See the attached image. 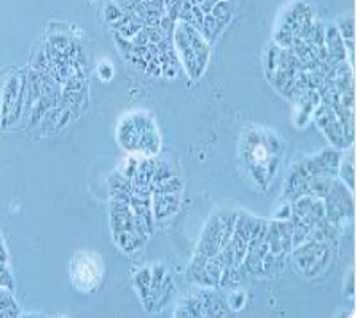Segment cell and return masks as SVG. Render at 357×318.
<instances>
[{
	"label": "cell",
	"instance_id": "1",
	"mask_svg": "<svg viewBox=\"0 0 357 318\" xmlns=\"http://www.w3.org/2000/svg\"><path fill=\"white\" fill-rule=\"evenodd\" d=\"M282 139L264 127H245L239 136V157L255 187L266 191L282 161Z\"/></svg>",
	"mask_w": 357,
	"mask_h": 318
},
{
	"label": "cell",
	"instance_id": "2",
	"mask_svg": "<svg viewBox=\"0 0 357 318\" xmlns=\"http://www.w3.org/2000/svg\"><path fill=\"white\" fill-rule=\"evenodd\" d=\"M27 69H16L0 90V128L11 130L22 119L26 101Z\"/></svg>",
	"mask_w": 357,
	"mask_h": 318
},
{
	"label": "cell",
	"instance_id": "3",
	"mask_svg": "<svg viewBox=\"0 0 357 318\" xmlns=\"http://www.w3.org/2000/svg\"><path fill=\"white\" fill-rule=\"evenodd\" d=\"M238 211L233 210H220L212 215L201 233L198 247L195 253L204 254L211 258L220 253V250L230 242L234 231V222H236Z\"/></svg>",
	"mask_w": 357,
	"mask_h": 318
},
{
	"label": "cell",
	"instance_id": "4",
	"mask_svg": "<svg viewBox=\"0 0 357 318\" xmlns=\"http://www.w3.org/2000/svg\"><path fill=\"white\" fill-rule=\"evenodd\" d=\"M294 266L301 275L314 280L328 269L332 261V243L306 240L292 250Z\"/></svg>",
	"mask_w": 357,
	"mask_h": 318
},
{
	"label": "cell",
	"instance_id": "5",
	"mask_svg": "<svg viewBox=\"0 0 357 318\" xmlns=\"http://www.w3.org/2000/svg\"><path fill=\"white\" fill-rule=\"evenodd\" d=\"M104 275L102 261L94 253H77L70 261V280L77 291L91 294L100 287Z\"/></svg>",
	"mask_w": 357,
	"mask_h": 318
},
{
	"label": "cell",
	"instance_id": "6",
	"mask_svg": "<svg viewBox=\"0 0 357 318\" xmlns=\"http://www.w3.org/2000/svg\"><path fill=\"white\" fill-rule=\"evenodd\" d=\"M155 119L152 114L137 110V113H130L123 115L119 127H116V141L120 146L126 150L128 154H137L139 147L144 136L155 128Z\"/></svg>",
	"mask_w": 357,
	"mask_h": 318
},
{
	"label": "cell",
	"instance_id": "7",
	"mask_svg": "<svg viewBox=\"0 0 357 318\" xmlns=\"http://www.w3.org/2000/svg\"><path fill=\"white\" fill-rule=\"evenodd\" d=\"M326 205V217L333 224H337L343 231L346 221L353 219L354 215V200L353 191H349L344 184L335 178L331 191L324 198Z\"/></svg>",
	"mask_w": 357,
	"mask_h": 318
},
{
	"label": "cell",
	"instance_id": "8",
	"mask_svg": "<svg viewBox=\"0 0 357 318\" xmlns=\"http://www.w3.org/2000/svg\"><path fill=\"white\" fill-rule=\"evenodd\" d=\"M312 115L316 117L317 125H319L324 135L328 138V141L332 143L333 147L346 149L349 144H353V138L346 133L342 120H340L338 115L335 114L331 104L321 101V104L317 106Z\"/></svg>",
	"mask_w": 357,
	"mask_h": 318
},
{
	"label": "cell",
	"instance_id": "9",
	"mask_svg": "<svg viewBox=\"0 0 357 318\" xmlns=\"http://www.w3.org/2000/svg\"><path fill=\"white\" fill-rule=\"evenodd\" d=\"M343 152L337 147H328L321 150L319 154L308 155L301 160L305 170L310 176H328L338 178V166Z\"/></svg>",
	"mask_w": 357,
	"mask_h": 318
},
{
	"label": "cell",
	"instance_id": "10",
	"mask_svg": "<svg viewBox=\"0 0 357 318\" xmlns=\"http://www.w3.org/2000/svg\"><path fill=\"white\" fill-rule=\"evenodd\" d=\"M172 43H174L178 63H181L183 71H185V74L190 77V79H198L197 57H195L192 43H190L187 32L183 29V24L181 21H177L176 23L174 34H172Z\"/></svg>",
	"mask_w": 357,
	"mask_h": 318
},
{
	"label": "cell",
	"instance_id": "11",
	"mask_svg": "<svg viewBox=\"0 0 357 318\" xmlns=\"http://www.w3.org/2000/svg\"><path fill=\"white\" fill-rule=\"evenodd\" d=\"M308 180H310V175L308 171L305 170V166L301 161L292 165L286 181H284V189H282L284 202L292 203L298 197H301V195H310Z\"/></svg>",
	"mask_w": 357,
	"mask_h": 318
},
{
	"label": "cell",
	"instance_id": "12",
	"mask_svg": "<svg viewBox=\"0 0 357 318\" xmlns=\"http://www.w3.org/2000/svg\"><path fill=\"white\" fill-rule=\"evenodd\" d=\"M183 29H185L187 36H188V41L192 43V48L195 52V57H197V72H198V79L201 75L204 74L206 68H208V63H209V57H211V48L209 45L211 43L206 41V38L201 36V32L198 29H195L192 24L188 23H183Z\"/></svg>",
	"mask_w": 357,
	"mask_h": 318
},
{
	"label": "cell",
	"instance_id": "13",
	"mask_svg": "<svg viewBox=\"0 0 357 318\" xmlns=\"http://www.w3.org/2000/svg\"><path fill=\"white\" fill-rule=\"evenodd\" d=\"M182 194H152V211L155 221H165L174 216L181 208Z\"/></svg>",
	"mask_w": 357,
	"mask_h": 318
},
{
	"label": "cell",
	"instance_id": "14",
	"mask_svg": "<svg viewBox=\"0 0 357 318\" xmlns=\"http://www.w3.org/2000/svg\"><path fill=\"white\" fill-rule=\"evenodd\" d=\"M223 269H225V264H223L220 253L215 256H211V258H208V261H206L203 270H201V273H199V277L197 280V287L219 288Z\"/></svg>",
	"mask_w": 357,
	"mask_h": 318
},
{
	"label": "cell",
	"instance_id": "15",
	"mask_svg": "<svg viewBox=\"0 0 357 318\" xmlns=\"http://www.w3.org/2000/svg\"><path fill=\"white\" fill-rule=\"evenodd\" d=\"M324 47H326L328 63H332V66L346 61L344 41L343 37L340 36V32L335 24L326 27V43H324Z\"/></svg>",
	"mask_w": 357,
	"mask_h": 318
},
{
	"label": "cell",
	"instance_id": "16",
	"mask_svg": "<svg viewBox=\"0 0 357 318\" xmlns=\"http://www.w3.org/2000/svg\"><path fill=\"white\" fill-rule=\"evenodd\" d=\"M321 101H322L321 94L316 90H308L301 94L300 103H298V113L295 115V124H297L298 128L308 124L310 115L314 114V110L317 106L321 104Z\"/></svg>",
	"mask_w": 357,
	"mask_h": 318
},
{
	"label": "cell",
	"instance_id": "17",
	"mask_svg": "<svg viewBox=\"0 0 357 318\" xmlns=\"http://www.w3.org/2000/svg\"><path fill=\"white\" fill-rule=\"evenodd\" d=\"M132 284L144 307L147 309L150 304V296H152V267H144V269L134 273Z\"/></svg>",
	"mask_w": 357,
	"mask_h": 318
},
{
	"label": "cell",
	"instance_id": "18",
	"mask_svg": "<svg viewBox=\"0 0 357 318\" xmlns=\"http://www.w3.org/2000/svg\"><path fill=\"white\" fill-rule=\"evenodd\" d=\"M176 317H204V305L199 294H192L182 299L176 310Z\"/></svg>",
	"mask_w": 357,
	"mask_h": 318
},
{
	"label": "cell",
	"instance_id": "19",
	"mask_svg": "<svg viewBox=\"0 0 357 318\" xmlns=\"http://www.w3.org/2000/svg\"><path fill=\"white\" fill-rule=\"evenodd\" d=\"M354 154L348 152L342 155V160H340V166H338V176L340 181H342L349 191H354Z\"/></svg>",
	"mask_w": 357,
	"mask_h": 318
},
{
	"label": "cell",
	"instance_id": "20",
	"mask_svg": "<svg viewBox=\"0 0 357 318\" xmlns=\"http://www.w3.org/2000/svg\"><path fill=\"white\" fill-rule=\"evenodd\" d=\"M21 317L20 305L16 303L13 291L0 288V318H16Z\"/></svg>",
	"mask_w": 357,
	"mask_h": 318
},
{
	"label": "cell",
	"instance_id": "21",
	"mask_svg": "<svg viewBox=\"0 0 357 318\" xmlns=\"http://www.w3.org/2000/svg\"><path fill=\"white\" fill-rule=\"evenodd\" d=\"M209 13L214 16V18L219 21L223 27H227L230 24V21L233 20V15H234L233 0H219V2L214 3V7L211 8Z\"/></svg>",
	"mask_w": 357,
	"mask_h": 318
},
{
	"label": "cell",
	"instance_id": "22",
	"mask_svg": "<svg viewBox=\"0 0 357 318\" xmlns=\"http://www.w3.org/2000/svg\"><path fill=\"white\" fill-rule=\"evenodd\" d=\"M335 178L328 176H310L308 180V191L310 195L317 198H326V195L331 191Z\"/></svg>",
	"mask_w": 357,
	"mask_h": 318
},
{
	"label": "cell",
	"instance_id": "23",
	"mask_svg": "<svg viewBox=\"0 0 357 318\" xmlns=\"http://www.w3.org/2000/svg\"><path fill=\"white\" fill-rule=\"evenodd\" d=\"M225 29L219 21H217L214 16H212L211 13H206L204 15V21H203V26H201V36H203L206 41H208L209 43H212L215 41L217 37H219L222 34V31Z\"/></svg>",
	"mask_w": 357,
	"mask_h": 318
},
{
	"label": "cell",
	"instance_id": "24",
	"mask_svg": "<svg viewBox=\"0 0 357 318\" xmlns=\"http://www.w3.org/2000/svg\"><path fill=\"white\" fill-rule=\"evenodd\" d=\"M243 278V266L241 267H225L222 272L219 288L222 289H234L239 287Z\"/></svg>",
	"mask_w": 357,
	"mask_h": 318
},
{
	"label": "cell",
	"instance_id": "25",
	"mask_svg": "<svg viewBox=\"0 0 357 318\" xmlns=\"http://www.w3.org/2000/svg\"><path fill=\"white\" fill-rule=\"evenodd\" d=\"M337 29L340 36L343 37V41H354V15L353 13H344L337 20Z\"/></svg>",
	"mask_w": 357,
	"mask_h": 318
},
{
	"label": "cell",
	"instance_id": "26",
	"mask_svg": "<svg viewBox=\"0 0 357 318\" xmlns=\"http://www.w3.org/2000/svg\"><path fill=\"white\" fill-rule=\"evenodd\" d=\"M182 189H183V184H182L181 176H172V178H169V180L156 184V186L153 187V192H156V194H182Z\"/></svg>",
	"mask_w": 357,
	"mask_h": 318
},
{
	"label": "cell",
	"instance_id": "27",
	"mask_svg": "<svg viewBox=\"0 0 357 318\" xmlns=\"http://www.w3.org/2000/svg\"><path fill=\"white\" fill-rule=\"evenodd\" d=\"M245 298H248V294H245L244 289H238V288L230 289V293H228V296H227L228 307H230V310L244 309Z\"/></svg>",
	"mask_w": 357,
	"mask_h": 318
},
{
	"label": "cell",
	"instance_id": "28",
	"mask_svg": "<svg viewBox=\"0 0 357 318\" xmlns=\"http://www.w3.org/2000/svg\"><path fill=\"white\" fill-rule=\"evenodd\" d=\"M123 16H125V13H123L114 2L107 3V7H105V10H104L105 23H109L110 26H115L123 18Z\"/></svg>",
	"mask_w": 357,
	"mask_h": 318
},
{
	"label": "cell",
	"instance_id": "29",
	"mask_svg": "<svg viewBox=\"0 0 357 318\" xmlns=\"http://www.w3.org/2000/svg\"><path fill=\"white\" fill-rule=\"evenodd\" d=\"M0 288L15 291V278H13V273L10 270V264L0 266Z\"/></svg>",
	"mask_w": 357,
	"mask_h": 318
},
{
	"label": "cell",
	"instance_id": "30",
	"mask_svg": "<svg viewBox=\"0 0 357 318\" xmlns=\"http://www.w3.org/2000/svg\"><path fill=\"white\" fill-rule=\"evenodd\" d=\"M98 72H99V77L102 80H110L112 77H114V68H112V64L107 63V61H100Z\"/></svg>",
	"mask_w": 357,
	"mask_h": 318
},
{
	"label": "cell",
	"instance_id": "31",
	"mask_svg": "<svg viewBox=\"0 0 357 318\" xmlns=\"http://www.w3.org/2000/svg\"><path fill=\"white\" fill-rule=\"evenodd\" d=\"M292 216V206H290L289 202L279 205V210L273 216V219H290Z\"/></svg>",
	"mask_w": 357,
	"mask_h": 318
},
{
	"label": "cell",
	"instance_id": "32",
	"mask_svg": "<svg viewBox=\"0 0 357 318\" xmlns=\"http://www.w3.org/2000/svg\"><path fill=\"white\" fill-rule=\"evenodd\" d=\"M5 264H10V253H8L7 243H5L2 232H0V266H5Z\"/></svg>",
	"mask_w": 357,
	"mask_h": 318
},
{
	"label": "cell",
	"instance_id": "33",
	"mask_svg": "<svg viewBox=\"0 0 357 318\" xmlns=\"http://www.w3.org/2000/svg\"><path fill=\"white\" fill-rule=\"evenodd\" d=\"M163 2H165V0H163Z\"/></svg>",
	"mask_w": 357,
	"mask_h": 318
}]
</instances>
